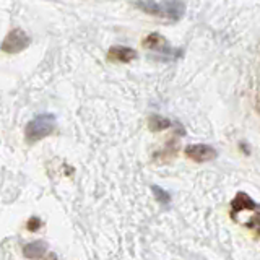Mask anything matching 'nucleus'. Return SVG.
Masks as SVG:
<instances>
[{"mask_svg":"<svg viewBox=\"0 0 260 260\" xmlns=\"http://www.w3.org/2000/svg\"><path fill=\"white\" fill-rule=\"evenodd\" d=\"M230 215L233 221L260 236V205L246 192H238L231 202Z\"/></svg>","mask_w":260,"mask_h":260,"instance_id":"obj_1","label":"nucleus"},{"mask_svg":"<svg viewBox=\"0 0 260 260\" xmlns=\"http://www.w3.org/2000/svg\"><path fill=\"white\" fill-rule=\"evenodd\" d=\"M55 127L57 120L54 114H39L35 119H31L24 127V140L28 143H36L51 135Z\"/></svg>","mask_w":260,"mask_h":260,"instance_id":"obj_2","label":"nucleus"},{"mask_svg":"<svg viewBox=\"0 0 260 260\" xmlns=\"http://www.w3.org/2000/svg\"><path fill=\"white\" fill-rule=\"evenodd\" d=\"M29 43H31V39L26 32H24L21 28H13L2 41L0 49L7 54H18V52L24 51V49L29 46Z\"/></svg>","mask_w":260,"mask_h":260,"instance_id":"obj_3","label":"nucleus"},{"mask_svg":"<svg viewBox=\"0 0 260 260\" xmlns=\"http://www.w3.org/2000/svg\"><path fill=\"white\" fill-rule=\"evenodd\" d=\"M143 47L154 52H159L162 55H171V57H181L182 54V51H177V49L171 47L168 39L165 36H161L159 32H151V35L146 36L143 39Z\"/></svg>","mask_w":260,"mask_h":260,"instance_id":"obj_4","label":"nucleus"},{"mask_svg":"<svg viewBox=\"0 0 260 260\" xmlns=\"http://www.w3.org/2000/svg\"><path fill=\"white\" fill-rule=\"evenodd\" d=\"M185 156L195 162H207V161H213L218 156V151L211 145L195 143V145H189L185 148Z\"/></svg>","mask_w":260,"mask_h":260,"instance_id":"obj_5","label":"nucleus"},{"mask_svg":"<svg viewBox=\"0 0 260 260\" xmlns=\"http://www.w3.org/2000/svg\"><path fill=\"white\" fill-rule=\"evenodd\" d=\"M161 12H162V16L177 21L185 15V4L182 0H162Z\"/></svg>","mask_w":260,"mask_h":260,"instance_id":"obj_6","label":"nucleus"},{"mask_svg":"<svg viewBox=\"0 0 260 260\" xmlns=\"http://www.w3.org/2000/svg\"><path fill=\"white\" fill-rule=\"evenodd\" d=\"M137 51L132 47L125 46H114L108 51V59L111 62H120V63H128L137 59Z\"/></svg>","mask_w":260,"mask_h":260,"instance_id":"obj_7","label":"nucleus"},{"mask_svg":"<svg viewBox=\"0 0 260 260\" xmlns=\"http://www.w3.org/2000/svg\"><path fill=\"white\" fill-rule=\"evenodd\" d=\"M47 252V244L44 241L29 242L23 247V255L26 258H43Z\"/></svg>","mask_w":260,"mask_h":260,"instance_id":"obj_8","label":"nucleus"},{"mask_svg":"<svg viewBox=\"0 0 260 260\" xmlns=\"http://www.w3.org/2000/svg\"><path fill=\"white\" fill-rule=\"evenodd\" d=\"M135 5L140 8L142 12L148 13V15H154V16H162L161 12V4H158L156 0H137Z\"/></svg>","mask_w":260,"mask_h":260,"instance_id":"obj_9","label":"nucleus"},{"mask_svg":"<svg viewBox=\"0 0 260 260\" xmlns=\"http://www.w3.org/2000/svg\"><path fill=\"white\" fill-rule=\"evenodd\" d=\"M171 125H173V122H171L168 117L158 116V114H153V116L148 119V127L151 132H161V130L169 128Z\"/></svg>","mask_w":260,"mask_h":260,"instance_id":"obj_10","label":"nucleus"},{"mask_svg":"<svg viewBox=\"0 0 260 260\" xmlns=\"http://www.w3.org/2000/svg\"><path fill=\"white\" fill-rule=\"evenodd\" d=\"M151 192H153V195H154V199H156L161 205H169L171 203V195H169V192H166L165 189H161L159 185H151Z\"/></svg>","mask_w":260,"mask_h":260,"instance_id":"obj_11","label":"nucleus"},{"mask_svg":"<svg viewBox=\"0 0 260 260\" xmlns=\"http://www.w3.org/2000/svg\"><path fill=\"white\" fill-rule=\"evenodd\" d=\"M26 228H28V231L36 233V231L39 230V228H41V219H39V218H36V216L29 218V221H28Z\"/></svg>","mask_w":260,"mask_h":260,"instance_id":"obj_12","label":"nucleus"}]
</instances>
